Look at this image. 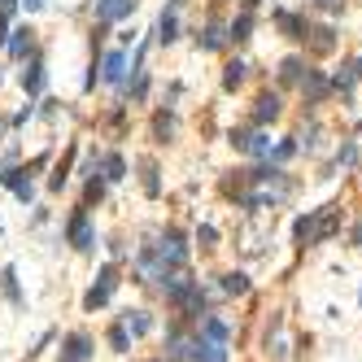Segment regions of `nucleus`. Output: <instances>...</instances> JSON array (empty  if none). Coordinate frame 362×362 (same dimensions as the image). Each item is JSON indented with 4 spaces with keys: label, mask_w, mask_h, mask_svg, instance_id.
Segmentation results:
<instances>
[{
    "label": "nucleus",
    "mask_w": 362,
    "mask_h": 362,
    "mask_svg": "<svg viewBox=\"0 0 362 362\" xmlns=\"http://www.w3.org/2000/svg\"><path fill=\"white\" fill-rule=\"evenodd\" d=\"M340 232V205H323V210H306L297 223H292V236L297 244H323Z\"/></svg>",
    "instance_id": "obj_1"
},
{
    "label": "nucleus",
    "mask_w": 362,
    "mask_h": 362,
    "mask_svg": "<svg viewBox=\"0 0 362 362\" xmlns=\"http://www.w3.org/2000/svg\"><path fill=\"white\" fill-rule=\"evenodd\" d=\"M113 288H118V267H101V275H96V284L84 292V310H101L109 297H113Z\"/></svg>",
    "instance_id": "obj_2"
},
{
    "label": "nucleus",
    "mask_w": 362,
    "mask_h": 362,
    "mask_svg": "<svg viewBox=\"0 0 362 362\" xmlns=\"http://www.w3.org/2000/svg\"><path fill=\"white\" fill-rule=\"evenodd\" d=\"M65 240H70L74 244V249H92V244H96V236H92V219H88V210H74L70 214V223H65Z\"/></svg>",
    "instance_id": "obj_3"
},
{
    "label": "nucleus",
    "mask_w": 362,
    "mask_h": 362,
    "mask_svg": "<svg viewBox=\"0 0 362 362\" xmlns=\"http://www.w3.org/2000/svg\"><path fill=\"white\" fill-rule=\"evenodd\" d=\"M61 362H92V336L88 332H70L61 345Z\"/></svg>",
    "instance_id": "obj_4"
},
{
    "label": "nucleus",
    "mask_w": 362,
    "mask_h": 362,
    "mask_svg": "<svg viewBox=\"0 0 362 362\" xmlns=\"http://www.w3.org/2000/svg\"><path fill=\"white\" fill-rule=\"evenodd\" d=\"M131 9H136V0H96V22H123L131 18Z\"/></svg>",
    "instance_id": "obj_5"
},
{
    "label": "nucleus",
    "mask_w": 362,
    "mask_h": 362,
    "mask_svg": "<svg viewBox=\"0 0 362 362\" xmlns=\"http://www.w3.org/2000/svg\"><path fill=\"white\" fill-rule=\"evenodd\" d=\"M279 113H284V101H279V92H262L258 96V105H253V123L258 127H267V123H275Z\"/></svg>",
    "instance_id": "obj_6"
},
{
    "label": "nucleus",
    "mask_w": 362,
    "mask_h": 362,
    "mask_svg": "<svg viewBox=\"0 0 362 362\" xmlns=\"http://www.w3.org/2000/svg\"><path fill=\"white\" fill-rule=\"evenodd\" d=\"M275 26L284 31L288 40H306V31H310V22L301 18V13H288V9H275Z\"/></svg>",
    "instance_id": "obj_7"
},
{
    "label": "nucleus",
    "mask_w": 362,
    "mask_h": 362,
    "mask_svg": "<svg viewBox=\"0 0 362 362\" xmlns=\"http://www.w3.org/2000/svg\"><path fill=\"white\" fill-rule=\"evenodd\" d=\"M196 44H201L205 53H219V48L227 44V26H223L219 18H210V22L201 26V36H196Z\"/></svg>",
    "instance_id": "obj_8"
},
{
    "label": "nucleus",
    "mask_w": 362,
    "mask_h": 362,
    "mask_svg": "<svg viewBox=\"0 0 362 362\" xmlns=\"http://www.w3.org/2000/svg\"><path fill=\"white\" fill-rule=\"evenodd\" d=\"M192 362H227V345H214V340H201L196 336L192 340V349H188Z\"/></svg>",
    "instance_id": "obj_9"
},
{
    "label": "nucleus",
    "mask_w": 362,
    "mask_h": 362,
    "mask_svg": "<svg viewBox=\"0 0 362 362\" xmlns=\"http://www.w3.org/2000/svg\"><path fill=\"white\" fill-rule=\"evenodd\" d=\"M201 340H214V345H227V336H232V327H227L219 315H201V332H196Z\"/></svg>",
    "instance_id": "obj_10"
},
{
    "label": "nucleus",
    "mask_w": 362,
    "mask_h": 362,
    "mask_svg": "<svg viewBox=\"0 0 362 362\" xmlns=\"http://www.w3.org/2000/svg\"><path fill=\"white\" fill-rule=\"evenodd\" d=\"M327 88H332V84H327V79H323L319 70H306V79H301V92H306V105H319V101H323V96H327Z\"/></svg>",
    "instance_id": "obj_11"
},
{
    "label": "nucleus",
    "mask_w": 362,
    "mask_h": 362,
    "mask_svg": "<svg viewBox=\"0 0 362 362\" xmlns=\"http://www.w3.org/2000/svg\"><path fill=\"white\" fill-rule=\"evenodd\" d=\"M306 40H310V53H332V48H336V31L332 26H310L306 31Z\"/></svg>",
    "instance_id": "obj_12"
},
{
    "label": "nucleus",
    "mask_w": 362,
    "mask_h": 362,
    "mask_svg": "<svg viewBox=\"0 0 362 362\" xmlns=\"http://www.w3.org/2000/svg\"><path fill=\"white\" fill-rule=\"evenodd\" d=\"M44 84H48V74H44V61L40 57H31L26 61V70H22V88L36 96V92H44Z\"/></svg>",
    "instance_id": "obj_13"
},
{
    "label": "nucleus",
    "mask_w": 362,
    "mask_h": 362,
    "mask_svg": "<svg viewBox=\"0 0 362 362\" xmlns=\"http://www.w3.org/2000/svg\"><path fill=\"white\" fill-rule=\"evenodd\" d=\"M101 79H105V84H123V79H127V57L118 53V48H113V53L105 57V65H101Z\"/></svg>",
    "instance_id": "obj_14"
},
{
    "label": "nucleus",
    "mask_w": 362,
    "mask_h": 362,
    "mask_svg": "<svg viewBox=\"0 0 362 362\" xmlns=\"http://www.w3.org/2000/svg\"><path fill=\"white\" fill-rule=\"evenodd\" d=\"M249 36H253V9H244L240 18H236L232 26H227V40H232V44H244Z\"/></svg>",
    "instance_id": "obj_15"
},
{
    "label": "nucleus",
    "mask_w": 362,
    "mask_h": 362,
    "mask_svg": "<svg viewBox=\"0 0 362 362\" xmlns=\"http://www.w3.org/2000/svg\"><path fill=\"white\" fill-rule=\"evenodd\" d=\"M118 323L127 327V332H131V336H144V332H149V327H153V319H149V315H144V310H127V315H123Z\"/></svg>",
    "instance_id": "obj_16"
},
{
    "label": "nucleus",
    "mask_w": 362,
    "mask_h": 362,
    "mask_svg": "<svg viewBox=\"0 0 362 362\" xmlns=\"http://www.w3.org/2000/svg\"><path fill=\"white\" fill-rule=\"evenodd\" d=\"M306 79V61L301 57H288L284 65H279V84H301Z\"/></svg>",
    "instance_id": "obj_17"
},
{
    "label": "nucleus",
    "mask_w": 362,
    "mask_h": 362,
    "mask_svg": "<svg viewBox=\"0 0 362 362\" xmlns=\"http://www.w3.org/2000/svg\"><path fill=\"white\" fill-rule=\"evenodd\" d=\"M157 40H162V44H175V40H179V18H175V9L162 13V22H157Z\"/></svg>",
    "instance_id": "obj_18"
},
{
    "label": "nucleus",
    "mask_w": 362,
    "mask_h": 362,
    "mask_svg": "<svg viewBox=\"0 0 362 362\" xmlns=\"http://www.w3.org/2000/svg\"><path fill=\"white\" fill-rule=\"evenodd\" d=\"M223 292L244 297V292H249V275H244V271H227V275H223Z\"/></svg>",
    "instance_id": "obj_19"
},
{
    "label": "nucleus",
    "mask_w": 362,
    "mask_h": 362,
    "mask_svg": "<svg viewBox=\"0 0 362 362\" xmlns=\"http://www.w3.org/2000/svg\"><path fill=\"white\" fill-rule=\"evenodd\" d=\"M188 349H192V340H184L179 332H171V340H166V362H188Z\"/></svg>",
    "instance_id": "obj_20"
},
{
    "label": "nucleus",
    "mask_w": 362,
    "mask_h": 362,
    "mask_svg": "<svg viewBox=\"0 0 362 362\" xmlns=\"http://www.w3.org/2000/svg\"><path fill=\"white\" fill-rule=\"evenodd\" d=\"M31 36H36L31 26H18V31H13V40H5L9 53H13V57H26V53H31Z\"/></svg>",
    "instance_id": "obj_21"
},
{
    "label": "nucleus",
    "mask_w": 362,
    "mask_h": 362,
    "mask_svg": "<svg viewBox=\"0 0 362 362\" xmlns=\"http://www.w3.org/2000/svg\"><path fill=\"white\" fill-rule=\"evenodd\" d=\"M101 171H105V184H118V179H127V162H123L118 153H109V157L101 162Z\"/></svg>",
    "instance_id": "obj_22"
},
{
    "label": "nucleus",
    "mask_w": 362,
    "mask_h": 362,
    "mask_svg": "<svg viewBox=\"0 0 362 362\" xmlns=\"http://www.w3.org/2000/svg\"><path fill=\"white\" fill-rule=\"evenodd\" d=\"M0 292H5L13 306H22V292H18V275H13V267L0 271Z\"/></svg>",
    "instance_id": "obj_23"
},
{
    "label": "nucleus",
    "mask_w": 362,
    "mask_h": 362,
    "mask_svg": "<svg viewBox=\"0 0 362 362\" xmlns=\"http://www.w3.org/2000/svg\"><path fill=\"white\" fill-rule=\"evenodd\" d=\"M244 70H249V65H244V61H232V65H227V70H223V88H227V92H236V88L244 84Z\"/></svg>",
    "instance_id": "obj_24"
},
{
    "label": "nucleus",
    "mask_w": 362,
    "mask_h": 362,
    "mask_svg": "<svg viewBox=\"0 0 362 362\" xmlns=\"http://www.w3.org/2000/svg\"><path fill=\"white\" fill-rule=\"evenodd\" d=\"M140 171H144V192L157 196V192H162V184H157V162H153V157H144V162H140Z\"/></svg>",
    "instance_id": "obj_25"
},
{
    "label": "nucleus",
    "mask_w": 362,
    "mask_h": 362,
    "mask_svg": "<svg viewBox=\"0 0 362 362\" xmlns=\"http://www.w3.org/2000/svg\"><path fill=\"white\" fill-rule=\"evenodd\" d=\"M354 79H358V70H354V61H345L340 70H336V79H332V88L336 92H349L354 88Z\"/></svg>",
    "instance_id": "obj_26"
},
{
    "label": "nucleus",
    "mask_w": 362,
    "mask_h": 362,
    "mask_svg": "<svg viewBox=\"0 0 362 362\" xmlns=\"http://www.w3.org/2000/svg\"><path fill=\"white\" fill-rule=\"evenodd\" d=\"M109 345H113V354H127V349H131V332H127L123 323L109 327Z\"/></svg>",
    "instance_id": "obj_27"
},
{
    "label": "nucleus",
    "mask_w": 362,
    "mask_h": 362,
    "mask_svg": "<svg viewBox=\"0 0 362 362\" xmlns=\"http://www.w3.org/2000/svg\"><path fill=\"white\" fill-rule=\"evenodd\" d=\"M292 153H297V140H279V144H271V162H275V166H284Z\"/></svg>",
    "instance_id": "obj_28"
},
{
    "label": "nucleus",
    "mask_w": 362,
    "mask_h": 362,
    "mask_svg": "<svg viewBox=\"0 0 362 362\" xmlns=\"http://www.w3.org/2000/svg\"><path fill=\"white\" fill-rule=\"evenodd\" d=\"M153 131H157V140H171L175 118H171V113H157V118H153Z\"/></svg>",
    "instance_id": "obj_29"
},
{
    "label": "nucleus",
    "mask_w": 362,
    "mask_h": 362,
    "mask_svg": "<svg viewBox=\"0 0 362 362\" xmlns=\"http://www.w3.org/2000/svg\"><path fill=\"white\" fill-rule=\"evenodd\" d=\"M354 162H358V149H354V144H345L340 157H336V166H354Z\"/></svg>",
    "instance_id": "obj_30"
},
{
    "label": "nucleus",
    "mask_w": 362,
    "mask_h": 362,
    "mask_svg": "<svg viewBox=\"0 0 362 362\" xmlns=\"http://www.w3.org/2000/svg\"><path fill=\"white\" fill-rule=\"evenodd\" d=\"M196 240H201V244H214V240H219V232H214V227H201V232H196Z\"/></svg>",
    "instance_id": "obj_31"
},
{
    "label": "nucleus",
    "mask_w": 362,
    "mask_h": 362,
    "mask_svg": "<svg viewBox=\"0 0 362 362\" xmlns=\"http://www.w3.org/2000/svg\"><path fill=\"white\" fill-rule=\"evenodd\" d=\"M319 9H327V13H336V9H345V0H315Z\"/></svg>",
    "instance_id": "obj_32"
},
{
    "label": "nucleus",
    "mask_w": 362,
    "mask_h": 362,
    "mask_svg": "<svg viewBox=\"0 0 362 362\" xmlns=\"http://www.w3.org/2000/svg\"><path fill=\"white\" fill-rule=\"evenodd\" d=\"M13 9H18V0H0V13H5V18H9Z\"/></svg>",
    "instance_id": "obj_33"
},
{
    "label": "nucleus",
    "mask_w": 362,
    "mask_h": 362,
    "mask_svg": "<svg viewBox=\"0 0 362 362\" xmlns=\"http://www.w3.org/2000/svg\"><path fill=\"white\" fill-rule=\"evenodd\" d=\"M354 244H358V249H362V223L354 227Z\"/></svg>",
    "instance_id": "obj_34"
},
{
    "label": "nucleus",
    "mask_w": 362,
    "mask_h": 362,
    "mask_svg": "<svg viewBox=\"0 0 362 362\" xmlns=\"http://www.w3.org/2000/svg\"><path fill=\"white\" fill-rule=\"evenodd\" d=\"M22 5H26V9H44V0H22Z\"/></svg>",
    "instance_id": "obj_35"
},
{
    "label": "nucleus",
    "mask_w": 362,
    "mask_h": 362,
    "mask_svg": "<svg viewBox=\"0 0 362 362\" xmlns=\"http://www.w3.org/2000/svg\"><path fill=\"white\" fill-rule=\"evenodd\" d=\"M354 70H358V79H362V61H354Z\"/></svg>",
    "instance_id": "obj_36"
},
{
    "label": "nucleus",
    "mask_w": 362,
    "mask_h": 362,
    "mask_svg": "<svg viewBox=\"0 0 362 362\" xmlns=\"http://www.w3.org/2000/svg\"><path fill=\"white\" fill-rule=\"evenodd\" d=\"M179 5H184V0H171V9H179Z\"/></svg>",
    "instance_id": "obj_37"
},
{
    "label": "nucleus",
    "mask_w": 362,
    "mask_h": 362,
    "mask_svg": "<svg viewBox=\"0 0 362 362\" xmlns=\"http://www.w3.org/2000/svg\"><path fill=\"white\" fill-rule=\"evenodd\" d=\"M253 5H258V0H249V9H253Z\"/></svg>",
    "instance_id": "obj_38"
}]
</instances>
